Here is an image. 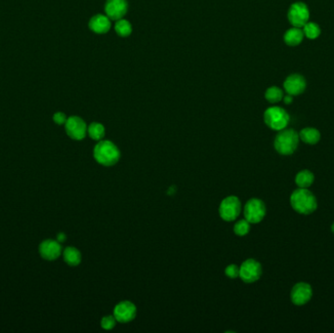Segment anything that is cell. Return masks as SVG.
<instances>
[{
	"label": "cell",
	"instance_id": "obj_26",
	"mask_svg": "<svg viewBox=\"0 0 334 333\" xmlns=\"http://www.w3.org/2000/svg\"><path fill=\"white\" fill-rule=\"evenodd\" d=\"M225 275L227 276L229 279L235 280L237 278L240 277V267L235 265V264H231L225 269Z\"/></svg>",
	"mask_w": 334,
	"mask_h": 333
},
{
	"label": "cell",
	"instance_id": "obj_23",
	"mask_svg": "<svg viewBox=\"0 0 334 333\" xmlns=\"http://www.w3.org/2000/svg\"><path fill=\"white\" fill-rule=\"evenodd\" d=\"M250 231V223L246 219H242L238 221L234 226V232L237 236L243 237L246 236Z\"/></svg>",
	"mask_w": 334,
	"mask_h": 333
},
{
	"label": "cell",
	"instance_id": "obj_7",
	"mask_svg": "<svg viewBox=\"0 0 334 333\" xmlns=\"http://www.w3.org/2000/svg\"><path fill=\"white\" fill-rule=\"evenodd\" d=\"M262 276L261 264L254 260L247 259L240 267V278L246 283H252L259 280Z\"/></svg>",
	"mask_w": 334,
	"mask_h": 333
},
{
	"label": "cell",
	"instance_id": "obj_10",
	"mask_svg": "<svg viewBox=\"0 0 334 333\" xmlns=\"http://www.w3.org/2000/svg\"><path fill=\"white\" fill-rule=\"evenodd\" d=\"M313 296L312 286L306 282L296 283L291 290L290 298L294 305L302 306L307 304Z\"/></svg>",
	"mask_w": 334,
	"mask_h": 333
},
{
	"label": "cell",
	"instance_id": "obj_9",
	"mask_svg": "<svg viewBox=\"0 0 334 333\" xmlns=\"http://www.w3.org/2000/svg\"><path fill=\"white\" fill-rule=\"evenodd\" d=\"M67 136L73 140H83L87 134V125L85 121L79 117H70L65 123Z\"/></svg>",
	"mask_w": 334,
	"mask_h": 333
},
{
	"label": "cell",
	"instance_id": "obj_21",
	"mask_svg": "<svg viewBox=\"0 0 334 333\" xmlns=\"http://www.w3.org/2000/svg\"><path fill=\"white\" fill-rule=\"evenodd\" d=\"M115 29L116 32L121 36V38H126L128 35L131 34L132 32V26L131 24L124 19H120L117 21L116 25H115Z\"/></svg>",
	"mask_w": 334,
	"mask_h": 333
},
{
	"label": "cell",
	"instance_id": "obj_15",
	"mask_svg": "<svg viewBox=\"0 0 334 333\" xmlns=\"http://www.w3.org/2000/svg\"><path fill=\"white\" fill-rule=\"evenodd\" d=\"M90 29L99 34L106 33L110 28V19L107 15L98 14L91 18L89 22Z\"/></svg>",
	"mask_w": 334,
	"mask_h": 333
},
{
	"label": "cell",
	"instance_id": "obj_28",
	"mask_svg": "<svg viewBox=\"0 0 334 333\" xmlns=\"http://www.w3.org/2000/svg\"><path fill=\"white\" fill-rule=\"evenodd\" d=\"M66 239H67V236L64 233H60V234L57 235V240L59 242H64L66 240Z\"/></svg>",
	"mask_w": 334,
	"mask_h": 333
},
{
	"label": "cell",
	"instance_id": "obj_16",
	"mask_svg": "<svg viewBox=\"0 0 334 333\" xmlns=\"http://www.w3.org/2000/svg\"><path fill=\"white\" fill-rule=\"evenodd\" d=\"M299 139L308 145H316L321 140V133L316 128L308 127L300 131Z\"/></svg>",
	"mask_w": 334,
	"mask_h": 333
},
{
	"label": "cell",
	"instance_id": "obj_27",
	"mask_svg": "<svg viewBox=\"0 0 334 333\" xmlns=\"http://www.w3.org/2000/svg\"><path fill=\"white\" fill-rule=\"evenodd\" d=\"M67 117H66V115L64 113H60L59 112V113H56L54 115L53 120L57 124H59V125L65 124L67 122Z\"/></svg>",
	"mask_w": 334,
	"mask_h": 333
},
{
	"label": "cell",
	"instance_id": "obj_12",
	"mask_svg": "<svg viewBox=\"0 0 334 333\" xmlns=\"http://www.w3.org/2000/svg\"><path fill=\"white\" fill-rule=\"evenodd\" d=\"M40 253L43 259L48 261L58 259L62 254L61 242L54 240H43L40 245Z\"/></svg>",
	"mask_w": 334,
	"mask_h": 333
},
{
	"label": "cell",
	"instance_id": "obj_1",
	"mask_svg": "<svg viewBox=\"0 0 334 333\" xmlns=\"http://www.w3.org/2000/svg\"><path fill=\"white\" fill-rule=\"evenodd\" d=\"M95 160L103 166H113L121 159V151L118 146L107 140H101L93 151Z\"/></svg>",
	"mask_w": 334,
	"mask_h": 333
},
{
	"label": "cell",
	"instance_id": "obj_5",
	"mask_svg": "<svg viewBox=\"0 0 334 333\" xmlns=\"http://www.w3.org/2000/svg\"><path fill=\"white\" fill-rule=\"evenodd\" d=\"M241 200L235 196H230L224 199L219 206L220 217L227 222L236 220L241 213Z\"/></svg>",
	"mask_w": 334,
	"mask_h": 333
},
{
	"label": "cell",
	"instance_id": "obj_6",
	"mask_svg": "<svg viewBox=\"0 0 334 333\" xmlns=\"http://www.w3.org/2000/svg\"><path fill=\"white\" fill-rule=\"evenodd\" d=\"M243 213L250 224L260 223L266 215L265 203L259 199H251L246 202Z\"/></svg>",
	"mask_w": 334,
	"mask_h": 333
},
{
	"label": "cell",
	"instance_id": "obj_19",
	"mask_svg": "<svg viewBox=\"0 0 334 333\" xmlns=\"http://www.w3.org/2000/svg\"><path fill=\"white\" fill-rule=\"evenodd\" d=\"M315 180V176L310 170H302L296 175L295 183L299 188L308 189L312 186Z\"/></svg>",
	"mask_w": 334,
	"mask_h": 333
},
{
	"label": "cell",
	"instance_id": "obj_3",
	"mask_svg": "<svg viewBox=\"0 0 334 333\" xmlns=\"http://www.w3.org/2000/svg\"><path fill=\"white\" fill-rule=\"evenodd\" d=\"M299 144V134L294 129H282L276 136L274 146L282 156L292 155Z\"/></svg>",
	"mask_w": 334,
	"mask_h": 333
},
{
	"label": "cell",
	"instance_id": "obj_17",
	"mask_svg": "<svg viewBox=\"0 0 334 333\" xmlns=\"http://www.w3.org/2000/svg\"><path fill=\"white\" fill-rule=\"evenodd\" d=\"M63 256L65 262L69 266H79L81 264V251L73 246H67L63 252Z\"/></svg>",
	"mask_w": 334,
	"mask_h": 333
},
{
	"label": "cell",
	"instance_id": "obj_4",
	"mask_svg": "<svg viewBox=\"0 0 334 333\" xmlns=\"http://www.w3.org/2000/svg\"><path fill=\"white\" fill-rule=\"evenodd\" d=\"M264 121L271 129L281 131L287 126L289 116L282 107H269L264 114Z\"/></svg>",
	"mask_w": 334,
	"mask_h": 333
},
{
	"label": "cell",
	"instance_id": "obj_18",
	"mask_svg": "<svg viewBox=\"0 0 334 333\" xmlns=\"http://www.w3.org/2000/svg\"><path fill=\"white\" fill-rule=\"evenodd\" d=\"M304 38L303 30L300 27H295L288 29L284 34V41L289 46H296L301 43Z\"/></svg>",
	"mask_w": 334,
	"mask_h": 333
},
{
	"label": "cell",
	"instance_id": "obj_20",
	"mask_svg": "<svg viewBox=\"0 0 334 333\" xmlns=\"http://www.w3.org/2000/svg\"><path fill=\"white\" fill-rule=\"evenodd\" d=\"M87 134L91 139L95 141H101L105 137L106 134V129L103 124L99 122H92L88 127H87Z\"/></svg>",
	"mask_w": 334,
	"mask_h": 333
},
{
	"label": "cell",
	"instance_id": "obj_8",
	"mask_svg": "<svg viewBox=\"0 0 334 333\" xmlns=\"http://www.w3.org/2000/svg\"><path fill=\"white\" fill-rule=\"evenodd\" d=\"M309 9L303 2H296L292 4L288 11V20L295 27H304L309 20Z\"/></svg>",
	"mask_w": 334,
	"mask_h": 333
},
{
	"label": "cell",
	"instance_id": "obj_2",
	"mask_svg": "<svg viewBox=\"0 0 334 333\" xmlns=\"http://www.w3.org/2000/svg\"><path fill=\"white\" fill-rule=\"evenodd\" d=\"M290 204L294 210L299 214L309 215L316 211L318 201L316 197L307 189L299 188L290 196Z\"/></svg>",
	"mask_w": 334,
	"mask_h": 333
},
{
	"label": "cell",
	"instance_id": "obj_14",
	"mask_svg": "<svg viewBox=\"0 0 334 333\" xmlns=\"http://www.w3.org/2000/svg\"><path fill=\"white\" fill-rule=\"evenodd\" d=\"M283 87L288 95H300L306 88V80L300 75H292L285 80Z\"/></svg>",
	"mask_w": 334,
	"mask_h": 333
},
{
	"label": "cell",
	"instance_id": "obj_24",
	"mask_svg": "<svg viewBox=\"0 0 334 333\" xmlns=\"http://www.w3.org/2000/svg\"><path fill=\"white\" fill-rule=\"evenodd\" d=\"M304 34L310 40L317 39L321 33V28L316 23H307L304 26Z\"/></svg>",
	"mask_w": 334,
	"mask_h": 333
},
{
	"label": "cell",
	"instance_id": "obj_25",
	"mask_svg": "<svg viewBox=\"0 0 334 333\" xmlns=\"http://www.w3.org/2000/svg\"><path fill=\"white\" fill-rule=\"evenodd\" d=\"M117 321L118 320L115 318V316H112V315L105 316V317H103V319L101 320V326L105 330H110V329L115 328V326L117 324Z\"/></svg>",
	"mask_w": 334,
	"mask_h": 333
},
{
	"label": "cell",
	"instance_id": "obj_22",
	"mask_svg": "<svg viewBox=\"0 0 334 333\" xmlns=\"http://www.w3.org/2000/svg\"><path fill=\"white\" fill-rule=\"evenodd\" d=\"M265 98L267 99L268 102H270L272 104L279 103L280 101L282 100V98H283L282 90L280 89L279 87H277V86L270 87L269 89H267V91L265 93Z\"/></svg>",
	"mask_w": 334,
	"mask_h": 333
},
{
	"label": "cell",
	"instance_id": "obj_13",
	"mask_svg": "<svg viewBox=\"0 0 334 333\" xmlns=\"http://www.w3.org/2000/svg\"><path fill=\"white\" fill-rule=\"evenodd\" d=\"M128 4L126 0H107L105 5L106 15L114 21L122 19L127 13Z\"/></svg>",
	"mask_w": 334,
	"mask_h": 333
},
{
	"label": "cell",
	"instance_id": "obj_29",
	"mask_svg": "<svg viewBox=\"0 0 334 333\" xmlns=\"http://www.w3.org/2000/svg\"><path fill=\"white\" fill-rule=\"evenodd\" d=\"M283 101L285 104H291L292 103V96L291 95H287L283 98Z\"/></svg>",
	"mask_w": 334,
	"mask_h": 333
},
{
	"label": "cell",
	"instance_id": "obj_30",
	"mask_svg": "<svg viewBox=\"0 0 334 333\" xmlns=\"http://www.w3.org/2000/svg\"><path fill=\"white\" fill-rule=\"evenodd\" d=\"M331 231H332V233L334 234V223L332 224V226H331Z\"/></svg>",
	"mask_w": 334,
	"mask_h": 333
},
{
	"label": "cell",
	"instance_id": "obj_11",
	"mask_svg": "<svg viewBox=\"0 0 334 333\" xmlns=\"http://www.w3.org/2000/svg\"><path fill=\"white\" fill-rule=\"evenodd\" d=\"M137 308L131 301H121L114 310V316L119 322L127 323L136 318Z\"/></svg>",
	"mask_w": 334,
	"mask_h": 333
}]
</instances>
